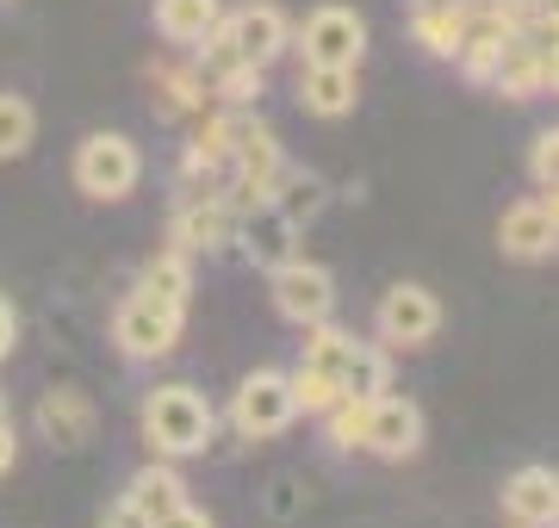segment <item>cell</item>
Instances as JSON below:
<instances>
[{"instance_id":"1","label":"cell","mask_w":559,"mask_h":528,"mask_svg":"<svg viewBox=\"0 0 559 528\" xmlns=\"http://www.w3.org/2000/svg\"><path fill=\"white\" fill-rule=\"evenodd\" d=\"M138 429L143 442H150V454H162V460H187V454H205L212 447V435H218V410H212V398L193 386H156L143 392V410H138Z\"/></svg>"},{"instance_id":"2","label":"cell","mask_w":559,"mask_h":528,"mask_svg":"<svg viewBox=\"0 0 559 528\" xmlns=\"http://www.w3.org/2000/svg\"><path fill=\"white\" fill-rule=\"evenodd\" d=\"M138 181H143V156L124 131H94V137H81L75 187L87 200H124V193H138Z\"/></svg>"},{"instance_id":"3","label":"cell","mask_w":559,"mask_h":528,"mask_svg":"<svg viewBox=\"0 0 559 528\" xmlns=\"http://www.w3.org/2000/svg\"><path fill=\"white\" fill-rule=\"evenodd\" d=\"M267 292H274V311L286 324H323L336 317V274L323 262H305V255H286V262L267 267Z\"/></svg>"},{"instance_id":"4","label":"cell","mask_w":559,"mask_h":528,"mask_svg":"<svg viewBox=\"0 0 559 528\" xmlns=\"http://www.w3.org/2000/svg\"><path fill=\"white\" fill-rule=\"evenodd\" d=\"M293 44H299V57L311 69H360V57H367V20H360L355 7H318V13H305Z\"/></svg>"},{"instance_id":"5","label":"cell","mask_w":559,"mask_h":528,"mask_svg":"<svg viewBox=\"0 0 559 528\" xmlns=\"http://www.w3.org/2000/svg\"><path fill=\"white\" fill-rule=\"evenodd\" d=\"M293 417H299V405H293V386H286L280 367H255L237 386V398H230V429H237L242 442H267Z\"/></svg>"},{"instance_id":"6","label":"cell","mask_w":559,"mask_h":528,"mask_svg":"<svg viewBox=\"0 0 559 528\" xmlns=\"http://www.w3.org/2000/svg\"><path fill=\"white\" fill-rule=\"evenodd\" d=\"M180 324H187V311H168V305H156V299L131 292V299L112 311V343H119L124 361H162V355H175Z\"/></svg>"},{"instance_id":"7","label":"cell","mask_w":559,"mask_h":528,"mask_svg":"<svg viewBox=\"0 0 559 528\" xmlns=\"http://www.w3.org/2000/svg\"><path fill=\"white\" fill-rule=\"evenodd\" d=\"M373 329H380L385 348H423V343H436V329H441L436 292H429V286H417V280H399L380 299V311H373Z\"/></svg>"},{"instance_id":"8","label":"cell","mask_w":559,"mask_h":528,"mask_svg":"<svg viewBox=\"0 0 559 528\" xmlns=\"http://www.w3.org/2000/svg\"><path fill=\"white\" fill-rule=\"evenodd\" d=\"M168 243L180 255H224L237 243V218L218 193H200V200H180L175 205V224H168Z\"/></svg>"},{"instance_id":"9","label":"cell","mask_w":559,"mask_h":528,"mask_svg":"<svg viewBox=\"0 0 559 528\" xmlns=\"http://www.w3.org/2000/svg\"><path fill=\"white\" fill-rule=\"evenodd\" d=\"M367 454H380V460H411L423 447V410L411 405V398H392V392H380L373 398V410H367Z\"/></svg>"},{"instance_id":"10","label":"cell","mask_w":559,"mask_h":528,"mask_svg":"<svg viewBox=\"0 0 559 528\" xmlns=\"http://www.w3.org/2000/svg\"><path fill=\"white\" fill-rule=\"evenodd\" d=\"M230 32H237L242 62H255V69H274V62L293 50V25H286V13H280V7H267V0L237 7V13H230Z\"/></svg>"},{"instance_id":"11","label":"cell","mask_w":559,"mask_h":528,"mask_svg":"<svg viewBox=\"0 0 559 528\" xmlns=\"http://www.w3.org/2000/svg\"><path fill=\"white\" fill-rule=\"evenodd\" d=\"M230 175H242V181L267 187V193H274V181L286 175V149H280L274 124L249 119L242 106H237V137H230Z\"/></svg>"},{"instance_id":"12","label":"cell","mask_w":559,"mask_h":528,"mask_svg":"<svg viewBox=\"0 0 559 528\" xmlns=\"http://www.w3.org/2000/svg\"><path fill=\"white\" fill-rule=\"evenodd\" d=\"M498 249L510 255V262H540V255H554V218L540 212V200L503 205V218H498Z\"/></svg>"},{"instance_id":"13","label":"cell","mask_w":559,"mask_h":528,"mask_svg":"<svg viewBox=\"0 0 559 528\" xmlns=\"http://www.w3.org/2000/svg\"><path fill=\"white\" fill-rule=\"evenodd\" d=\"M503 523L510 528H554V467H522L503 485Z\"/></svg>"},{"instance_id":"14","label":"cell","mask_w":559,"mask_h":528,"mask_svg":"<svg viewBox=\"0 0 559 528\" xmlns=\"http://www.w3.org/2000/svg\"><path fill=\"white\" fill-rule=\"evenodd\" d=\"M138 292L156 299V305H168V311H187L193 305V255H180V249L150 255V262L138 267Z\"/></svg>"},{"instance_id":"15","label":"cell","mask_w":559,"mask_h":528,"mask_svg":"<svg viewBox=\"0 0 559 528\" xmlns=\"http://www.w3.org/2000/svg\"><path fill=\"white\" fill-rule=\"evenodd\" d=\"M299 100L305 112H318V119H348L360 100V75L355 69H299Z\"/></svg>"},{"instance_id":"16","label":"cell","mask_w":559,"mask_h":528,"mask_svg":"<svg viewBox=\"0 0 559 528\" xmlns=\"http://www.w3.org/2000/svg\"><path fill=\"white\" fill-rule=\"evenodd\" d=\"M124 504H138L143 516L156 523V516H168V509L187 504V479L175 472V460H162V454H156L150 467H138L131 479H124Z\"/></svg>"},{"instance_id":"17","label":"cell","mask_w":559,"mask_h":528,"mask_svg":"<svg viewBox=\"0 0 559 528\" xmlns=\"http://www.w3.org/2000/svg\"><path fill=\"white\" fill-rule=\"evenodd\" d=\"M491 87H498L503 100H535V94H547V75H540V44L535 38H510V44H503L498 69H491Z\"/></svg>"},{"instance_id":"18","label":"cell","mask_w":559,"mask_h":528,"mask_svg":"<svg viewBox=\"0 0 559 528\" xmlns=\"http://www.w3.org/2000/svg\"><path fill=\"white\" fill-rule=\"evenodd\" d=\"M38 429L57 447H81L87 435H94V405H87L75 386H62V392H50V398L38 405Z\"/></svg>"},{"instance_id":"19","label":"cell","mask_w":559,"mask_h":528,"mask_svg":"<svg viewBox=\"0 0 559 528\" xmlns=\"http://www.w3.org/2000/svg\"><path fill=\"white\" fill-rule=\"evenodd\" d=\"M460 32H466V0H441V7H411V38L429 50V57L454 62Z\"/></svg>"},{"instance_id":"20","label":"cell","mask_w":559,"mask_h":528,"mask_svg":"<svg viewBox=\"0 0 559 528\" xmlns=\"http://www.w3.org/2000/svg\"><path fill=\"white\" fill-rule=\"evenodd\" d=\"M218 20H224L218 0H156V32L168 44H180V50H193Z\"/></svg>"},{"instance_id":"21","label":"cell","mask_w":559,"mask_h":528,"mask_svg":"<svg viewBox=\"0 0 559 528\" xmlns=\"http://www.w3.org/2000/svg\"><path fill=\"white\" fill-rule=\"evenodd\" d=\"M267 205H274V218H286L293 230H299V224H311L323 205H330V187H323L318 175H299V168H286V175L274 181V193H267Z\"/></svg>"},{"instance_id":"22","label":"cell","mask_w":559,"mask_h":528,"mask_svg":"<svg viewBox=\"0 0 559 528\" xmlns=\"http://www.w3.org/2000/svg\"><path fill=\"white\" fill-rule=\"evenodd\" d=\"M342 392H355V398L392 392V355H385V343H355V355L342 367Z\"/></svg>"},{"instance_id":"23","label":"cell","mask_w":559,"mask_h":528,"mask_svg":"<svg viewBox=\"0 0 559 528\" xmlns=\"http://www.w3.org/2000/svg\"><path fill=\"white\" fill-rule=\"evenodd\" d=\"M367 410H373V398H355V392H342L336 405L318 417V423H323V442L336 447V454L360 447V442H367Z\"/></svg>"},{"instance_id":"24","label":"cell","mask_w":559,"mask_h":528,"mask_svg":"<svg viewBox=\"0 0 559 528\" xmlns=\"http://www.w3.org/2000/svg\"><path fill=\"white\" fill-rule=\"evenodd\" d=\"M348 355H355V336H348V329H336L330 317H323V324H305V367H318V373L342 380Z\"/></svg>"},{"instance_id":"25","label":"cell","mask_w":559,"mask_h":528,"mask_svg":"<svg viewBox=\"0 0 559 528\" xmlns=\"http://www.w3.org/2000/svg\"><path fill=\"white\" fill-rule=\"evenodd\" d=\"M156 87H162V112H205V94H212V82H205L193 62H187V69H168V62H162Z\"/></svg>"},{"instance_id":"26","label":"cell","mask_w":559,"mask_h":528,"mask_svg":"<svg viewBox=\"0 0 559 528\" xmlns=\"http://www.w3.org/2000/svg\"><path fill=\"white\" fill-rule=\"evenodd\" d=\"M32 137H38V112H32V100H25V94H0V163L25 156Z\"/></svg>"},{"instance_id":"27","label":"cell","mask_w":559,"mask_h":528,"mask_svg":"<svg viewBox=\"0 0 559 528\" xmlns=\"http://www.w3.org/2000/svg\"><path fill=\"white\" fill-rule=\"evenodd\" d=\"M286 386H293V405H299L305 417H323V410L342 398V380H330V373H318V367H305V361L286 373Z\"/></svg>"},{"instance_id":"28","label":"cell","mask_w":559,"mask_h":528,"mask_svg":"<svg viewBox=\"0 0 559 528\" xmlns=\"http://www.w3.org/2000/svg\"><path fill=\"white\" fill-rule=\"evenodd\" d=\"M212 94H218L224 106H255L261 94H267V69H255V62H237L230 75H218V82H212Z\"/></svg>"},{"instance_id":"29","label":"cell","mask_w":559,"mask_h":528,"mask_svg":"<svg viewBox=\"0 0 559 528\" xmlns=\"http://www.w3.org/2000/svg\"><path fill=\"white\" fill-rule=\"evenodd\" d=\"M528 175H535L540 187L547 181H559V124H547L535 137V156H528Z\"/></svg>"},{"instance_id":"30","label":"cell","mask_w":559,"mask_h":528,"mask_svg":"<svg viewBox=\"0 0 559 528\" xmlns=\"http://www.w3.org/2000/svg\"><path fill=\"white\" fill-rule=\"evenodd\" d=\"M522 38H535L540 50L559 38V0H535V7H528V32H522Z\"/></svg>"},{"instance_id":"31","label":"cell","mask_w":559,"mask_h":528,"mask_svg":"<svg viewBox=\"0 0 559 528\" xmlns=\"http://www.w3.org/2000/svg\"><path fill=\"white\" fill-rule=\"evenodd\" d=\"M13 348H20V311H13V299H7V292H0V361H7Z\"/></svg>"},{"instance_id":"32","label":"cell","mask_w":559,"mask_h":528,"mask_svg":"<svg viewBox=\"0 0 559 528\" xmlns=\"http://www.w3.org/2000/svg\"><path fill=\"white\" fill-rule=\"evenodd\" d=\"M100 528H150V516H143L138 504H124V497H119V504L100 516Z\"/></svg>"},{"instance_id":"33","label":"cell","mask_w":559,"mask_h":528,"mask_svg":"<svg viewBox=\"0 0 559 528\" xmlns=\"http://www.w3.org/2000/svg\"><path fill=\"white\" fill-rule=\"evenodd\" d=\"M150 528H212V516H200L193 504H180V509H168V516H156Z\"/></svg>"},{"instance_id":"34","label":"cell","mask_w":559,"mask_h":528,"mask_svg":"<svg viewBox=\"0 0 559 528\" xmlns=\"http://www.w3.org/2000/svg\"><path fill=\"white\" fill-rule=\"evenodd\" d=\"M20 460V435H13V417H0V472H13Z\"/></svg>"},{"instance_id":"35","label":"cell","mask_w":559,"mask_h":528,"mask_svg":"<svg viewBox=\"0 0 559 528\" xmlns=\"http://www.w3.org/2000/svg\"><path fill=\"white\" fill-rule=\"evenodd\" d=\"M540 75H547V94H559V38L540 50Z\"/></svg>"},{"instance_id":"36","label":"cell","mask_w":559,"mask_h":528,"mask_svg":"<svg viewBox=\"0 0 559 528\" xmlns=\"http://www.w3.org/2000/svg\"><path fill=\"white\" fill-rule=\"evenodd\" d=\"M540 212H547V218H554V230H559V181L540 187Z\"/></svg>"},{"instance_id":"37","label":"cell","mask_w":559,"mask_h":528,"mask_svg":"<svg viewBox=\"0 0 559 528\" xmlns=\"http://www.w3.org/2000/svg\"><path fill=\"white\" fill-rule=\"evenodd\" d=\"M554 523H559V472H554Z\"/></svg>"},{"instance_id":"38","label":"cell","mask_w":559,"mask_h":528,"mask_svg":"<svg viewBox=\"0 0 559 528\" xmlns=\"http://www.w3.org/2000/svg\"><path fill=\"white\" fill-rule=\"evenodd\" d=\"M411 7H441V0H411Z\"/></svg>"},{"instance_id":"39","label":"cell","mask_w":559,"mask_h":528,"mask_svg":"<svg viewBox=\"0 0 559 528\" xmlns=\"http://www.w3.org/2000/svg\"><path fill=\"white\" fill-rule=\"evenodd\" d=\"M0 417H7V398H0Z\"/></svg>"},{"instance_id":"40","label":"cell","mask_w":559,"mask_h":528,"mask_svg":"<svg viewBox=\"0 0 559 528\" xmlns=\"http://www.w3.org/2000/svg\"><path fill=\"white\" fill-rule=\"evenodd\" d=\"M554 249H559V230H554Z\"/></svg>"},{"instance_id":"41","label":"cell","mask_w":559,"mask_h":528,"mask_svg":"<svg viewBox=\"0 0 559 528\" xmlns=\"http://www.w3.org/2000/svg\"><path fill=\"white\" fill-rule=\"evenodd\" d=\"M554 528H559V523H554Z\"/></svg>"}]
</instances>
